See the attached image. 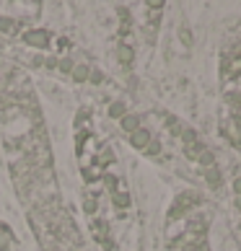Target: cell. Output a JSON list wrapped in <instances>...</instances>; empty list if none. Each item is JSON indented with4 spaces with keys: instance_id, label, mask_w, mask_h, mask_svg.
I'll list each match as a JSON object with an SVG mask.
<instances>
[{
    "instance_id": "obj_2",
    "label": "cell",
    "mask_w": 241,
    "mask_h": 251,
    "mask_svg": "<svg viewBox=\"0 0 241 251\" xmlns=\"http://www.w3.org/2000/svg\"><path fill=\"white\" fill-rule=\"evenodd\" d=\"M184 210L182 220L171 218L169 226H177L174 233H169V249L171 251H210L208 249V218L202 212H192L194 197L187 194L184 197Z\"/></svg>"
},
{
    "instance_id": "obj_3",
    "label": "cell",
    "mask_w": 241,
    "mask_h": 251,
    "mask_svg": "<svg viewBox=\"0 0 241 251\" xmlns=\"http://www.w3.org/2000/svg\"><path fill=\"white\" fill-rule=\"evenodd\" d=\"M169 127H171V132L177 135V140L182 145L184 155H187V161L205 176V181L210 184V187L218 189L220 187V171H218V163H215V158H213L210 148L200 140V135L194 132L192 127H187L184 122H179V119H169Z\"/></svg>"
},
{
    "instance_id": "obj_1",
    "label": "cell",
    "mask_w": 241,
    "mask_h": 251,
    "mask_svg": "<svg viewBox=\"0 0 241 251\" xmlns=\"http://www.w3.org/2000/svg\"><path fill=\"white\" fill-rule=\"evenodd\" d=\"M220 132L236 151H241V18L228 26L220 44Z\"/></svg>"
},
{
    "instance_id": "obj_4",
    "label": "cell",
    "mask_w": 241,
    "mask_h": 251,
    "mask_svg": "<svg viewBox=\"0 0 241 251\" xmlns=\"http://www.w3.org/2000/svg\"><path fill=\"white\" fill-rule=\"evenodd\" d=\"M0 50H3V42H0Z\"/></svg>"
}]
</instances>
